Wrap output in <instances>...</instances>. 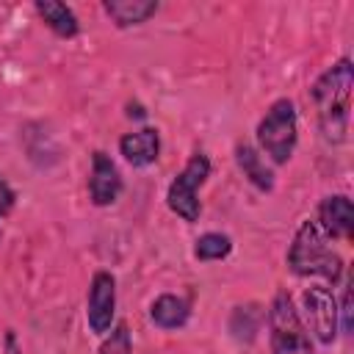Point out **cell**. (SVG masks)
Returning a JSON list of instances; mask_svg holds the SVG:
<instances>
[{
    "instance_id": "16",
    "label": "cell",
    "mask_w": 354,
    "mask_h": 354,
    "mask_svg": "<svg viewBox=\"0 0 354 354\" xmlns=\"http://www.w3.org/2000/svg\"><path fill=\"white\" fill-rule=\"evenodd\" d=\"M230 252H232V238L224 232H205L196 238V246H194V257L202 263L224 260Z\"/></svg>"
},
{
    "instance_id": "5",
    "label": "cell",
    "mask_w": 354,
    "mask_h": 354,
    "mask_svg": "<svg viewBox=\"0 0 354 354\" xmlns=\"http://www.w3.org/2000/svg\"><path fill=\"white\" fill-rule=\"evenodd\" d=\"M210 177V160L205 152H194L188 158V163L183 166V171L169 183L166 188V205L174 216H180L183 221L194 224L202 216V202H199V188L205 185V180Z\"/></svg>"
},
{
    "instance_id": "18",
    "label": "cell",
    "mask_w": 354,
    "mask_h": 354,
    "mask_svg": "<svg viewBox=\"0 0 354 354\" xmlns=\"http://www.w3.org/2000/svg\"><path fill=\"white\" fill-rule=\"evenodd\" d=\"M337 313H343V321H340L343 332H351V279H346V288H343V304H340Z\"/></svg>"
},
{
    "instance_id": "10",
    "label": "cell",
    "mask_w": 354,
    "mask_h": 354,
    "mask_svg": "<svg viewBox=\"0 0 354 354\" xmlns=\"http://www.w3.org/2000/svg\"><path fill=\"white\" fill-rule=\"evenodd\" d=\"M119 152L130 166H149L160 155V133L155 127H141L133 133H124L119 138Z\"/></svg>"
},
{
    "instance_id": "7",
    "label": "cell",
    "mask_w": 354,
    "mask_h": 354,
    "mask_svg": "<svg viewBox=\"0 0 354 354\" xmlns=\"http://www.w3.org/2000/svg\"><path fill=\"white\" fill-rule=\"evenodd\" d=\"M116 315V277L111 271H97L86 296V318L94 335H108Z\"/></svg>"
},
{
    "instance_id": "6",
    "label": "cell",
    "mask_w": 354,
    "mask_h": 354,
    "mask_svg": "<svg viewBox=\"0 0 354 354\" xmlns=\"http://www.w3.org/2000/svg\"><path fill=\"white\" fill-rule=\"evenodd\" d=\"M301 310L307 318V329L315 335L321 346H332L340 332V313L337 301L324 285H313L301 293Z\"/></svg>"
},
{
    "instance_id": "4",
    "label": "cell",
    "mask_w": 354,
    "mask_h": 354,
    "mask_svg": "<svg viewBox=\"0 0 354 354\" xmlns=\"http://www.w3.org/2000/svg\"><path fill=\"white\" fill-rule=\"evenodd\" d=\"M268 340L271 354H315L310 332L285 290H279L268 304Z\"/></svg>"
},
{
    "instance_id": "12",
    "label": "cell",
    "mask_w": 354,
    "mask_h": 354,
    "mask_svg": "<svg viewBox=\"0 0 354 354\" xmlns=\"http://www.w3.org/2000/svg\"><path fill=\"white\" fill-rule=\"evenodd\" d=\"M235 163L243 171V177L257 188V191H271L274 188V171L266 163V158L252 147V144H238L235 147Z\"/></svg>"
},
{
    "instance_id": "21",
    "label": "cell",
    "mask_w": 354,
    "mask_h": 354,
    "mask_svg": "<svg viewBox=\"0 0 354 354\" xmlns=\"http://www.w3.org/2000/svg\"><path fill=\"white\" fill-rule=\"evenodd\" d=\"M0 238H3V230H0Z\"/></svg>"
},
{
    "instance_id": "3",
    "label": "cell",
    "mask_w": 354,
    "mask_h": 354,
    "mask_svg": "<svg viewBox=\"0 0 354 354\" xmlns=\"http://www.w3.org/2000/svg\"><path fill=\"white\" fill-rule=\"evenodd\" d=\"M299 141V116L296 105L288 97H279L268 105L266 116L257 122V144L271 158V163L282 166L293 158Z\"/></svg>"
},
{
    "instance_id": "14",
    "label": "cell",
    "mask_w": 354,
    "mask_h": 354,
    "mask_svg": "<svg viewBox=\"0 0 354 354\" xmlns=\"http://www.w3.org/2000/svg\"><path fill=\"white\" fill-rule=\"evenodd\" d=\"M188 315H191L188 301L174 296V293H160L149 304V318L158 329H180L188 324Z\"/></svg>"
},
{
    "instance_id": "11",
    "label": "cell",
    "mask_w": 354,
    "mask_h": 354,
    "mask_svg": "<svg viewBox=\"0 0 354 354\" xmlns=\"http://www.w3.org/2000/svg\"><path fill=\"white\" fill-rule=\"evenodd\" d=\"M158 0H105L102 11L111 17L116 28H133L144 25L149 17L158 14Z\"/></svg>"
},
{
    "instance_id": "19",
    "label": "cell",
    "mask_w": 354,
    "mask_h": 354,
    "mask_svg": "<svg viewBox=\"0 0 354 354\" xmlns=\"http://www.w3.org/2000/svg\"><path fill=\"white\" fill-rule=\"evenodd\" d=\"M14 202H17L14 188L0 177V216H8V213L14 210Z\"/></svg>"
},
{
    "instance_id": "13",
    "label": "cell",
    "mask_w": 354,
    "mask_h": 354,
    "mask_svg": "<svg viewBox=\"0 0 354 354\" xmlns=\"http://www.w3.org/2000/svg\"><path fill=\"white\" fill-rule=\"evenodd\" d=\"M36 14L44 19V25L61 36V39H75L77 30H80V22L75 17V11L66 6V3H58V0H36Z\"/></svg>"
},
{
    "instance_id": "2",
    "label": "cell",
    "mask_w": 354,
    "mask_h": 354,
    "mask_svg": "<svg viewBox=\"0 0 354 354\" xmlns=\"http://www.w3.org/2000/svg\"><path fill=\"white\" fill-rule=\"evenodd\" d=\"M288 268L296 277H321L326 282H337L343 277V257L332 252L329 238L315 224V218L301 221L288 249Z\"/></svg>"
},
{
    "instance_id": "17",
    "label": "cell",
    "mask_w": 354,
    "mask_h": 354,
    "mask_svg": "<svg viewBox=\"0 0 354 354\" xmlns=\"http://www.w3.org/2000/svg\"><path fill=\"white\" fill-rule=\"evenodd\" d=\"M100 354H133V337H130V329L124 321L111 326L108 337L100 346Z\"/></svg>"
},
{
    "instance_id": "1",
    "label": "cell",
    "mask_w": 354,
    "mask_h": 354,
    "mask_svg": "<svg viewBox=\"0 0 354 354\" xmlns=\"http://www.w3.org/2000/svg\"><path fill=\"white\" fill-rule=\"evenodd\" d=\"M351 88H354V66H351V58L346 55L337 58L329 69H324L310 88V97L318 111L321 136L329 144H343L348 136Z\"/></svg>"
},
{
    "instance_id": "8",
    "label": "cell",
    "mask_w": 354,
    "mask_h": 354,
    "mask_svg": "<svg viewBox=\"0 0 354 354\" xmlns=\"http://www.w3.org/2000/svg\"><path fill=\"white\" fill-rule=\"evenodd\" d=\"M315 224L324 230V235L332 241H351L354 238V205L346 194H332L318 202Z\"/></svg>"
},
{
    "instance_id": "20",
    "label": "cell",
    "mask_w": 354,
    "mask_h": 354,
    "mask_svg": "<svg viewBox=\"0 0 354 354\" xmlns=\"http://www.w3.org/2000/svg\"><path fill=\"white\" fill-rule=\"evenodd\" d=\"M6 354H22V348H19L14 332H6Z\"/></svg>"
},
{
    "instance_id": "9",
    "label": "cell",
    "mask_w": 354,
    "mask_h": 354,
    "mask_svg": "<svg viewBox=\"0 0 354 354\" xmlns=\"http://www.w3.org/2000/svg\"><path fill=\"white\" fill-rule=\"evenodd\" d=\"M122 194V174L108 152L97 149L91 155V174H88V199L97 207H108Z\"/></svg>"
},
{
    "instance_id": "15",
    "label": "cell",
    "mask_w": 354,
    "mask_h": 354,
    "mask_svg": "<svg viewBox=\"0 0 354 354\" xmlns=\"http://www.w3.org/2000/svg\"><path fill=\"white\" fill-rule=\"evenodd\" d=\"M263 310L257 304H238L230 315V332L235 340L241 343H252L260 332V324H263Z\"/></svg>"
}]
</instances>
